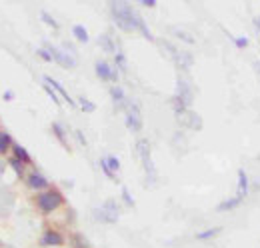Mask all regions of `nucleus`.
<instances>
[{
    "label": "nucleus",
    "mask_w": 260,
    "mask_h": 248,
    "mask_svg": "<svg viewBox=\"0 0 260 248\" xmlns=\"http://www.w3.org/2000/svg\"><path fill=\"white\" fill-rule=\"evenodd\" d=\"M14 208V194L6 188H0V216H8Z\"/></svg>",
    "instance_id": "9"
},
{
    "label": "nucleus",
    "mask_w": 260,
    "mask_h": 248,
    "mask_svg": "<svg viewBox=\"0 0 260 248\" xmlns=\"http://www.w3.org/2000/svg\"><path fill=\"white\" fill-rule=\"evenodd\" d=\"M142 6H146V8H154V6H156V0H142Z\"/></svg>",
    "instance_id": "34"
},
{
    "label": "nucleus",
    "mask_w": 260,
    "mask_h": 248,
    "mask_svg": "<svg viewBox=\"0 0 260 248\" xmlns=\"http://www.w3.org/2000/svg\"><path fill=\"white\" fill-rule=\"evenodd\" d=\"M136 150H138V156L142 160V166L146 170L148 180H152L154 178V164H152V158H150V142L146 138H140L136 142Z\"/></svg>",
    "instance_id": "5"
},
{
    "label": "nucleus",
    "mask_w": 260,
    "mask_h": 248,
    "mask_svg": "<svg viewBox=\"0 0 260 248\" xmlns=\"http://www.w3.org/2000/svg\"><path fill=\"white\" fill-rule=\"evenodd\" d=\"M240 200H242L240 196L228 198V200H224L222 204H218V210H230V208H234V206H238V202H240Z\"/></svg>",
    "instance_id": "20"
},
{
    "label": "nucleus",
    "mask_w": 260,
    "mask_h": 248,
    "mask_svg": "<svg viewBox=\"0 0 260 248\" xmlns=\"http://www.w3.org/2000/svg\"><path fill=\"white\" fill-rule=\"evenodd\" d=\"M234 42H236V46H240V48H244V46L248 44V40H246V38H236V40H234Z\"/></svg>",
    "instance_id": "35"
},
{
    "label": "nucleus",
    "mask_w": 260,
    "mask_h": 248,
    "mask_svg": "<svg viewBox=\"0 0 260 248\" xmlns=\"http://www.w3.org/2000/svg\"><path fill=\"white\" fill-rule=\"evenodd\" d=\"M46 50L52 54V58L58 62V64H60L62 68H72V66H76V52H74L70 46L56 48V46L48 44V48H46Z\"/></svg>",
    "instance_id": "2"
},
{
    "label": "nucleus",
    "mask_w": 260,
    "mask_h": 248,
    "mask_svg": "<svg viewBox=\"0 0 260 248\" xmlns=\"http://www.w3.org/2000/svg\"><path fill=\"white\" fill-rule=\"evenodd\" d=\"M72 34L80 40V42H88V32L84 30V26H80V24H76V26H72Z\"/></svg>",
    "instance_id": "19"
},
{
    "label": "nucleus",
    "mask_w": 260,
    "mask_h": 248,
    "mask_svg": "<svg viewBox=\"0 0 260 248\" xmlns=\"http://www.w3.org/2000/svg\"><path fill=\"white\" fill-rule=\"evenodd\" d=\"M106 164H108V168H110L112 172L120 168V162H118V158H114V156H106Z\"/></svg>",
    "instance_id": "26"
},
{
    "label": "nucleus",
    "mask_w": 260,
    "mask_h": 248,
    "mask_svg": "<svg viewBox=\"0 0 260 248\" xmlns=\"http://www.w3.org/2000/svg\"><path fill=\"white\" fill-rule=\"evenodd\" d=\"M160 46L170 54V58L174 60V64L178 66V68H182V70H186V68H190L192 66V56L190 54H186V52H182V50H178L174 44H170V42H166V40H160Z\"/></svg>",
    "instance_id": "4"
},
{
    "label": "nucleus",
    "mask_w": 260,
    "mask_h": 248,
    "mask_svg": "<svg viewBox=\"0 0 260 248\" xmlns=\"http://www.w3.org/2000/svg\"><path fill=\"white\" fill-rule=\"evenodd\" d=\"M116 64H118V66H122V68L126 66V58H124V54H122V52H116Z\"/></svg>",
    "instance_id": "33"
},
{
    "label": "nucleus",
    "mask_w": 260,
    "mask_h": 248,
    "mask_svg": "<svg viewBox=\"0 0 260 248\" xmlns=\"http://www.w3.org/2000/svg\"><path fill=\"white\" fill-rule=\"evenodd\" d=\"M28 186H30V188H34V190H44L46 186H48V180L42 176V174L34 172V174L28 176Z\"/></svg>",
    "instance_id": "13"
},
{
    "label": "nucleus",
    "mask_w": 260,
    "mask_h": 248,
    "mask_svg": "<svg viewBox=\"0 0 260 248\" xmlns=\"http://www.w3.org/2000/svg\"><path fill=\"white\" fill-rule=\"evenodd\" d=\"M96 74L102 80H118V72L110 64H108L106 60H98L96 62Z\"/></svg>",
    "instance_id": "10"
},
{
    "label": "nucleus",
    "mask_w": 260,
    "mask_h": 248,
    "mask_svg": "<svg viewBox=\"0 0 260 248\" xmlns=\"http://www.w3.org/2000/svg\"><path fill=\"white\" fill-rule=\"evenodd\" d=\"M256 26H258V28H260V18H258V20H256Z\"/></svg>",
    "instance_id": "40"
},
{
    "label": "nucleus",
    "mask_w": 260,
    "mask_h": 248,
    "mask_svg": "<svg viewBox=\"0 0 260 248\" xmlns=\"http://www.w3.org/2000/svg\"><path fill=\"white\" fill-rule=\"evenodd\" d=\"M78 102H80V108H82L84 112H94V108H96V106H94V102H90V100H86L84 96H82V98H80Z\"/></svg>",
    "instance_id": "24"
},
{
    "label": "nucleus",
    "mask_w": 260,
    "mask_h": 248,
    "mask_svg": "<svg viewBox=\"0 0 260 248\" xmlns=\"http://www.w3.org/2000/svg\"><path fill=\"white\" fill-rule=\"evenodd\" d=\"M176 118H178V122L182 124V126H186V128H192V130H200V126H202V120H200V116L196 114V112H192V110H182V112H176Z\"/></svg>",
    "instance_id": "8"
},
{
    "label": "nucleus",
    "mask_w": 260,
    "mask_h": 248,
    "mask_svg": "<svg viewBox=\"0 0 260 248\" xmlns=\"http://www.w3.org/2000/svg\"><path fill=\"white\" fill-rule=\"evenodd\" d=\"M12 150H14V154H16V160H20V162H30V156H28L26 148H22L20 144H14Z\"/></svg>",
    "instance_id": "16"
},
{
    "label": "nucleus",
    "mask_w": 260,
    "mask_h": 248,
    "mask_svg": "<svg viewBox=\"0 0 260 248\" xmlns=\"http://www.w3.org/2000/svg\"><path fill=\"white\" fill-rule=\"evenodd\" d=\"M76 246H78V248H86L88 244H86V242H84V240L80 238V234H76Z\"/></svg>",
    "instance_id": "36"
},
{
    "label": "nucleus",
    "mask_w": 260,
    "mask_h": 248,
    "mask_svg": "<svg viewBox=\"0 0 260 248\" xmlns=\"http://www.w3.org/2000/svg\"><path fill=\"white\" fill-rule=\"evenodd\" d=\"M110 14L122 30H138L140 14L130 8L128 2H110Z\"/></svg>",
    "instance_id": "1"
},
{
    "label": "nucleus",
    "mask_w": 260,
    "mask_h": 248,
    "mask_svg": "<svg viewBox=\"0 0 260 248\" xmlns=\"http://www.w3.org/2000/svg\"><path fill=\"white\" fill-rule=\"evenodd\" d=\"M248 192V178H246V172L244 170H238V196L244 198Z\"/></svg>",
    "instance_id": "15"
},
{
    "label": "nucleus",
    "mask_w": 260,
    "mask_h": 248,
    "mask_svg": "<svg viewBox=\"0 0 260 248\" xmlns=\"http://www.w3.org/2000/svg\"><path fill=\"white\" fill-rule=\"evenodd\" d=\"M94 216L100 220V222H108V224H114L118 222V216H120V208L116 200H106L100 208L94 210Z\"/></svg>",
    "instance_id": "3"
},
{
    "label": "nucleus",
    "mask_w": 260,
    "mask_h": 248,
    "mask_svg": "<svg viewBox=\"0 0 260 248\" xmlns=\"http://www.w3.org/2000/svg\"><path fill=\"white\" fill-rule=\"evenodd\" d=\"M110 96H112V100L116 102V104H118V106L126 104V98H124V92H122V88H118V86L110 88Z\"/></svg>",
    "instance_id": "17"
},
{
    "label": "nucleus",
    "mask_w": 260,
    "mask_h": 248,
    "mask_svg": "<svg viewBox=\"0 0 260 248\" xmlns=\"http://www.w3.org/2000/svg\"><path fill=\"white\" fill-rule=\"evenodd\" d=\"M10 142H12L10 134H6V132H0V154H4V152H6V148L10 146Z\"/></svg>",
    "instance_id": "22"
},
{
    "label": "nucleus",
    "mask_w": 260,
    "mask_h": 248,
    "mask_svg": "<svg viewBox=\"0 0 260 248\" xmlns=\"http://www.w3.org/2000/svg\"><path fill=\"white\" fill-rule=\"evenodd\" d=\"M44 82H46V84H48V86H52V88H54V90H56V92H58V94H60V96H62L64 100H66V102H68V104H70V106H76V104H74V100L70 98V94H68L66 90H64V86L60 84V82H58V80H54V78H50V76H44Z\"/></svg>",
    "instance_id": "11"
},
{
    "label": "nucleus",
    "mask_w": 260,
    "mask_h": 248,
    "mask_svg": "<svg viewBox=\"0 0 260 248\" xmlns=\"http://www.w3.org/2000/svg\"><path fill=\"white\" fill-rule=\"evenodd\" d=\"M124 118H126L128 130L138 132L142 128V116H140V108L136 106V102H126V106H124Z\"/></svg>",
    "instance_id": "6"
},
{
    "label": "nucleus",
    "mask_w": 260,
    "mask_h": 248,
    "mask_svg": "<svg viewBox=\"0 0 260 248\" xmlns=\"http://www.w3.org/2000/svg\"><path fill=\"white\" fill-rule=\"evenodd\" d=\"M98 40H100V46H102L106 52H114V42H112V38L108 36V34H102Z\"/></svg>",
    "instance_id": "18"
},
{
    "label": "nucleus",
    "mask_w": 260,
    "mask_h": 248,
    "mask_svg": "<svg viewBox=\"0 0 260 248\" xmlns=\"http://www.w3.org/2000/svg\"><path fill=\"white\" fill-rule=\"evenodd\" d=\"M122 198H124V202H126L128 206H134V198L130 196V192H128L126 188H122Z\"/></svg>",
    "instance_id": "31"
},
{
    "label": "nucleus",
    "mask_w": 260,
    "mask_h": 248,
    "mask_svg": "<svg viewBox=\"0 0 260 248\" xmlns=\"http://www.w3.org/2000/svg\"><path fill=\"white\" fill-rule=\"evenodd\" d=\"M36 54H38L40 58H44L46 62H52V60H54V58H52V54H50L46 48H38V50H36Z\"/></svg>",
    "instance_id": "28"
},
{
    "label": "nucleus",
    "mask_w": 260,
    "mask_h": 248,
    "mask_svg": "<svg viewBox=\"0 0 260 248\" xmlns=\"http://www.w3.org/2000/svg\"><path fill=\"white\" fill-rule=\"evenodd\" d=\"M44 90H46V94H48V96L54 100V104H56V106H60V100H58V96H56L54 88H52V86H48V84H44Z\"/></svg>",
    "instance_id": "27"
},
{
    "label": "nucleus",
    "mask_w": 260,
    "mask_h": 248,
    "mask_svg": "<svg viewBox=\"0 0 260 248\" xmlns=\"http://www.w3.org/2000/svg\"><path fill=\"white\" fill-rule=\"evenodd\" d=\"M10 164H12L14 172H16L18 176H22V162H20V160H16V158H12V160H10Z\"/></svg>",
    "instance_id": "29"
},
{
    "label": "nucleus",
    "mask_w": 260,
    "mask_h": 248,
    "mask_svg": "<svg viewBox=\"0 0 260 248\" xmlns=\"http://www.w3.org/2000/svg\"><path fill=\"white\" fill-rule=\"evenodd\" d=\"M60 242H62V236L58 232H52V230L44 232V234H42V238H40L42 246H54V244H60Z\"/></svg>",
    "instance_id": "14"
},
{
    "label": "nucleus",
    "mask_w": 260,
    "mask_h": 248,
    "mask_svg": "<svg viewBox=\"0 0 260 248\" xmlns=\"http://www.w3.org/2000/svg\"><path fill=\"white\" fill-rule=\"evenodd\" d=\"M52 130H54V134L58 136V140L64 144V146H66V132H64L62 124H60V122H54V124H52Z\"/></svg>",
    "instance_id": "21"
},
{
    "label": "nucleus",
    "mask_w": 260,
    "mask_h": 248,
    "mask_svg": "<svg viewBox=\"0 0 260 248\" xmlns=\"http://www.w3.org/2000/svg\"><path fill=\"white\" fill-rule=\"evenodd\" d=\"M178 98H182V102L186 106H190V102H192V90H190V84L188 82H184L182 78L178 80Z\"/></svg>",
    "instance_id": "12"
},
{
    "label": "nucleus",
    "mask_w": 260,
    "mask_h": 248,
    "mask_svg": "<svg viewBox=\"0 0 260 248\" xmlns=\"http://www.w3.org/2000/svg\"><path fill=\"white\" fill-rule=\"evenodd\" d=\"M62 204V196L54 190H48V192H42L38 196V206H40V210L42 212H52L56 210L58 206Z\"/></svg>",
    "instance_id": "7"
},
{
    "label": "nucleus",
    "mask_w": 260,
    "mask_h": 248,
    "mask_svg": "<svg viewBox=\"0 0 260 248\" xmlns=\"http://www.w3.org/2000/svg\"><path fill=\"white\" fill-rule=\"evenodd\" d=\"M76 136H78L80 144H86V140H84V136H82V132H80V130H76Z\"/></svg>",
    "instance_id": "37"
},
{
    "label": "nucleus",
    "mask_w": 260,
    "mask_h": 248,
    "mask_svg": "<svg viewBox=\"0 0 260 248\" xmlns=\"http://www.w3.org/2000/svg\"><path fill=\"white\" fill-rule=\"evenodd\" d=\"M12 98H14L12 92H4V100H12Z\"/></svg>",
    "instance_id": "38"
},
{
    "label": "nucleus",
    "mask_w": 260,
    "mask_h": 248,
    "mask_svg": "<svg viewBox=\"0 0 260 248\" xmlns=\"http://www.w3.org/2000/svg\"><path fill=\"white\" fill-rule=\"evenodd\" d=\"M100 166H102V170H104V174L108 176V178H114V172L108 168V164H106V158H100Z\"/></svg>",
    "instance_id": "30"
},
{
    "label": "nucleus",
    "mask_w": 260,
    "mask_h": 248,
    "mask_svg": "<svg viewBox=\"0 0 260 248\" xmlns=\"http://www.w3.org/2000/svg\"><path fill=\"white\" fill-rule=\"evenodd\" d=\"M176 36H180L182 40H186V42H190V44L194 42V38H192L190 34H186V32H182V30H176Z\"/></svg>",
    "instance_id": "32"
},
{
    "label": "nucleus",
    "mask_w": 260,
    "mask_h": 248,
    "mask_svg": "<svg viewBox=\"0 0 260 248\" xmlns=\"http://www.w3.org/2000/svg\"><path fill=\"white\" fill-rule=\"evenodd\" d=\"M40 18L44 20V22H46L50 28H58V22H56V20H54V18H52V16H50L46 10H42V12H40Z\"/></svg>",
    "instance_id": "23"
},
{
    "label": "nucleus",
    "mask_w": 260,
    "mask_h": 248,
    "mask_svg": "<svg viewBox=\"0 0 260 248\" xmlns=\"http://www.w3.org/2000/svg\"><path fill=\"white\" fill-rule=\"evenodd\" d=\"M218 232H220V228H210V230L198 232V234H196V238H198V240H208V238H212L214 234H218Z\"/></svg>",
    "instance_id": "25"
},
{
    "label": "nucleus",
    "mask_w": 260,
    "mask_h": 248,
    "mask_svg": "<svg viewBox=\"0 0 260 248\" xmlns=\"http://www.w3.org/2000/svg\"><path fill=\"white\" fill-rule=\"evenodd\" d=\"M0 248H14V246H10V244H0Z\"/></svg>",
    "instance_id": "39"
}]
</instances>
